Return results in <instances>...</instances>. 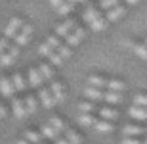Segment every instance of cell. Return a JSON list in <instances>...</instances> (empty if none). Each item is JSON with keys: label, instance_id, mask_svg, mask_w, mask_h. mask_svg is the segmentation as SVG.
<instances>
[{"label": "cell", "instance_id": "obj_47", "mask_svg": "<svg viewBox=\"0 0 147 144\" xmlns=\"http://www.w3.org/2000/svg\"><path fill=\"white\" fill-rule=\"evenodd\" d=\"M143 144H147V140H145V142H143Z\"/></svg>", "mask_w": 147, "mask_h": 144}, {"label": "cell", "instance_id": "obj_43", "mask_svg": "<svg viewBox=\"0 0 147 144\" xmlns=\"http://www.w3.org/2000/svg\"><path fill=\"white\" fill-rule=\"evenodd\" d=\"M17 144H31L29 140H25V139H21V140H17Z\"/></svg>", "mask_w": 147, "mask_h": 144}, {"label": "cell", "instance_id": "obj_6", "mask_svg": "<svg viewBox=\"0 0 147 144\" xmlns=\"http://www.w3.org/2000/svg\"><path fill=\"white\" fill-rule=\"evenodd\" d=\"M38 100H40V104L46 108V110H52L57 102L54 100V96H52V92L46 89H40V92H38Z\"/></svg>", "mask_w": 147, "mask_h": 144}, {"label": "cell", "instance_id": "obj_37", "mask_svg": "<svg viewBox=\"0 0 147 144\" xmlns=\"http://www.w3.org/2000/svg\"><path fill=\"white\" fill-rule=\"evenodd\" d=\"M46 42H48V44L52 46V48H54V50L57 48V46H59V44H61V42H59V37H57V35H52V37H50V39L46 40Z\"/></svg>", "mask_w": 147, "mask_h": 144}, {"label": "cell", "instance_id": "obj_35", "mask_svg": "<svg viewBox=\"0 0 147 144\" xmlns=\"http://www.w3.org/2000/svg\"><path fill=\"white\" fill-rule=\"evenodd\" d=\"M38 52H40V56H48V58H50V54L54 52V48H52V46H50L48 42H44V44H40Z\"/></svg>", "mask_w": 147, "mask_h": 144}, {"label": "cell", "instance_id": "obj_19", "mask_svg": "<svg viewBox=\"0 0 147 144\" xmlns=\"http://www.w3.org/2000/svg\"><path fill=\"white\" fill-rule=\"evenodd\" d=\"M40 134H42V139H50V140H55L57 139V131H55L54 127H50L48 123H44L42 127H40Z\"/></svg>", "mask_w": 147, "mask_h": 144}, {"label": "cell", "instance_id": "obj_4", "mask_svg": "<svg viewBox=\"0 0 147 144\" xmlns=\"http://www.w3.org/2000/svg\"><path fill=\"white\" fill-rule=\"evenodd\" d=\"M21 27H23V21L19 19V17H13L8 25H6V31H4V35H6V39H13L19 31H21Z\"/></svg>", "mask_w": 147, "mask_h": 144}, {"label": "cell", "instance_id": "obj_8", "mask_svg": "<svg viewBox=\"0 0 147 144\" xmlns=\"http://www.w3.org/2000/svg\"><path fill=\"white\" fill-rule=\"evenodd\" d=\"M99 117L105 119V121H117L119 119V111L115 110V108H109V106H103V108H99Z\"/></svg>", "mask_w": 147, "mask_h": 144}, {"label": "cell", "instance_id": "obj_9", "mask_svg": "<svg viewBox=\"0 0 147 144\" xmlns=\"http://www.w3.org/2000/svg\"><path fill=\"white\" fill-rule=\"evenodd\" d=\"M75 27H76V23L73 21V19H67V21H63V23H59V25H57L55 35H57V37H67V35L71 33Z\"/></svg>", "mask_w": 147, "mask_h": 144}, {"label": "cell", "instance_id": "obj_46", "mask_svg": "<svg viewBox=\"0 0 147 144\" xmlns=\"http://www.w3.org/2000/svg\"><path fill=\"white\" fill-rule=\"evenodd\" d=\"M145 134H147V129H145Z\"/></svg>", "mask_w": 147, "mask_h": 144}, {"label": "cell", "instance_id": "obj_44", "mask_svg": "<svg viewBox=\"0 0 147 144\" xmlns=\"http://www.w3.org/2000/svg\"><path fill=\"white\" fill-rule=\"evenodd\" d=\"M128 4H136V2H140V0H126Z\"/></svg>", "mask_w": 147, "mask_h": 144}, {"label": "cell", "instance_id": "obj_33", "mask_svg": "<svg viewBox=\"0 0 147 144\" xmlns=\"http://www.w3.org/2000/svg\"><path fill=\"white\" fill-rule=\"evenodd\" d=\"M73 6H75V4H71V2H63L59 8H55V12H57L59 16H67V14H71Z\"/></svg>", "mask_w": 147, "mask_h": 144}, {"label": "cell", "instance_id": "obj_31", "mask_svg": "<svg viewBox=\"0 0 147 144\" xmlns=\"http://www.w3.org/2000/svg\"><path fill=\"white\" fill-rule=\"evenodd\" d=\"M48 125H50V127H54L57 133H61V131H65V129H67L65 123H63V119H59V117H52V119L48 121Z\"/></svg>", "mask_w": 147, "mask_h": 144}, {"label": "cell", "instance_id": "obj_21", "mask_svg": "<svg viewBox=\"0 0 147 144\" xmlns=\"http://www.w3.org/2000/svg\"><path fill=\"white\" fill-rule=\"evenodd\" d=\"M65 140L69 144H80L82 142L80 134L76 133V131H73V129H65Z\"/></svg>", "mask_w": 147, "mask_h": 144}, {"label": "cell", "instance_id": "obj_45", "mask_svg": "<svg viewBox=\"0 0 147 144\" xmlns=\"http://www.w3.org/2000/svg\"><path fill=\"white\" fill-rule=\"evenodd\" d=\"M143 44H145V46H147V39H145V42H143Z\"/></svg>", "mask_w": 147, "mask_h": 144}, {"label": "cell", "instance_id": "obj_30", "mask_svg": "<svg viewBox=\"0 0 147 144\" xmlns=\"http://www.w3.org/2000/svg\"><path fill=\"white\" fill-rule=\"evenodd\" d=\"M90 27H92V31H103V29L107 27V19L99 16L98 19H94V21L90 23Z\"/></svg>", "mask_w": 147, "mask_h": 144}, {"label": "cell", "instance_id": "obj_29", "mask_svg": "<svg viewBox=\"0 0 147 144\" xmlns=\"http://www.w3.org/2000/svg\"><path fill=\"white\" fill-rule=\"evenodd\" d=\"M23 104H25V108H27V113H34L36 108H38L36 98H34V96H27V98L23 100Z\"/></svg>", "mask_w": 147, "mask_h": 144}, {"label": "cell", "instance_id": "obj_10", "mask_svg": "<svg viewBox=\"0 0 147 144\" xmlns=\"http://www.w3.org/2000/svg\"><path fill=\"white\" fill-rule=\"evenodd\" d=\"M50 92H52V96H54L55 102H63V100H65V87H63L61 83H52Z\"/></svg>", "mask_w": 147, "mask_h": 144}, {"label": "cell", "instance_id": "obj_26", "mask_svg": "<svg viewBox=\"0 0 147 144\" xmlns=\"http://www.w3.org/2000/svg\"><path fill=\"white\" fill-rule=\"evenodd\" d=\"M78 111H80V113H94V111H96V104L90 102V100H84V102L78 104Z\"/></svg>", "mask_w": 147, "mask_h": 144}, {"label": "cell", "instance_id": "obj_18", "mask_svg": "<svg viewBox=\"0 0 147 144\" xmlns=\"http://www.w3.org/2000/svg\"><path fill=\"white\" fill-rule=\"evenodd\" d=\"M10 81H11V85H13V89H16L17 92H21V90L27 89V83H25V79H23L21 73H13V77H11Z\"/></svg>", "mask_w": 147, "mask_h": 144}, {"label": "cell", "instance_id": "obj_41", "mask_svg": "<svg viewBox=\"0 0 147 144\" xmlns=\"http://www.w3.org/2000/svg\"><path fill=\"white\" fill-rule=\"evenodd\" d=\"M55 144H69L65 139H55Z\"/></svg>", "mask_w": 147, "mask_h": 144}, {"label": "cell", "instance_id": "obj_34", "mask_svg": "<svg viewBox=\"0 0 147 144\" xmlns=\"http://www.w3.org/2000/svg\"><path fill=\"white\" fill-rule=\"evenodd\" d=\"M134 106H138V108H147V96H143V94L134 96Z\"/></svg>", "mask_w": 147, "mask_h": 144}, {"label": "cell", "instance_id": "obj_39", "mask_svg": "<svg viewBox=\"0 0 147 144\" xmlns=\"http://www.w3.org/2000/svg\"><path fill=\"white\" fill-rule=\"evenodd\" d=\"M122 144H142V142H140L136 136H124V139H122Z\"/></svg>", "mask_w": 147, "mask_h": 144}, {"label": "cell", "instance_id": "obj_40", "mask_svg": "<svg viewBox=\"0 0 147 144\" xmlns=\"http://www.w3.org/2000/svg\"><path fill=\"white\" fill-rule=\"evenodd\" d=\"M65 0H50V4H52V8H59L61 4H63Z\"/></svg>", "mask_w": 147, "mask_h": 144}, {"label": "cell", "instance_id": "obj_15", "mask_svg": "<svg viewBox=\"0 0 147 144\" xmlns=\"http://www.w3.org/2000/svg\"><path fill=\"white\" fill-rule=\"evenodd\" d=\"M122 134L124 136H140V134H145V129H142L140 125H124L122 127Z\"/></svg>", "mask_w": 147, "mask_h": 144}, {"label": "cell", "instance_id": "obj_13", "mask_svg": "<svg viewBox=\"0 0 147 144\" xmlns=\"http://www.w3.org/2000/svg\"><path fill=\"white\" fill-rule=\"evenodd\" d=\"M84 96H86L90 102L103 100V92H101V89H96V87H86V89H84Z\"/></svg>", "mask_w": 147, "mask_h": 144}, {"label": "cell", "instance_id": "obj_11", "mask_svg": "<svg viewBox=\"0 0 147 144\" xmlns=\"http://www.w3.org/2000/svg\"><path fill=\"white\" fill-rule=\"evenodd\" d=\"M128 115L136 121H147V108H138V106H132L128 110Z\"/></svg>", "mask_w": 147, "mask_h": 144}, {"label": "cell", "instance_id": "obj_20", "mask_svg": "<svg viewBox=\"0 0 147 144\" xmlns=\"http://www.w3.org/2000/svg\"><path fill=\"white\" fill-rule=\"evenodd\" d=\"M88 85L90 87H96V89H105L107 87V79L98 77V75H90L88 77Z\"/></svg>", "mask_w": 147, "mask_h": 144}, {"label": "cell", "instance_id": "obj_5", "mask_svg": "<svg viewBox=\"0 0 147 144\" xmlns=\"http://www.w3.org/2000/svg\"><path fill=\"white\" fill-rule=\"evenodd\" d=\"M84 35H86V33H84V29L75 27L71 33L65 37V39H67V46H76V44H80L82 39H84Z\"/></svg>", "mask_w": 147, "mask_h": 144}, {"label": "cell", "instance_id": "obj_22", "mask_svg": "<svg viewBox=\"0 0 147 144\" xmlns=\"http://www.w3.org/2000/svg\"><path fill=\"white\" fill-rule=\"evenodd\" d=\"M105 89L111 90V92H122V90L126 89V85L117 81V79H111V81H107V87H105Z\"/></svg>", "mask_w": 147, "mask_h": 144}, {"label": "cell", "instance_id": "obj_12", "mask_svg": "<svg viewBox=\"0 0 147 144\" xmlns=\"http://www.w3.org/2000/svg\"><path fill=\"white\" fill-rule=\"evenodd\" d=\"M126 14V8H122L120 4H117L115 8H111V10H107V21H117V19H120V17Z\"/></svg>", "mask_w": 147, "mask_h": 144}, {"label": "cell", "instance_id": "obj_42", "mask_svg": "<svg viewBox=\"0 0 147 144\" xmlns=\"http://www.w3.org/2000/svg\"><path fill=\"white\" fill-rule=\"evenodd\" d=\"M0 117H6V110H4V106L0 104Z\"/></svg>", "mask_w": 147, "mask_h": 144}, {"label": "cell", "instance_id": "obj_28", "mask_svg": "<svg viewBox=\"0 0 147 144\" xmlns=\"http://www.w3.org/2000/svg\"><path fill=\"white\" fill-rule=\"evenodd\" d=\"M38 73H40V77H42L44 81H50V79L54 77V71H52V66H46V63H42V66L38 67Z\"/></svg>", "mask_w": 147, "mask_h": 144}, {"label": "cell", "instance_id": "obj_38", "mask_svg": "<svg viewBox=\"0 0 147 144\" xmlns=\"http://www.w3.org/2000/svg\"><path fill=\"white\" fill-rule=\"evenodd\" d=\"M8 46H10V42H8V39H6V37H4V39H0V56L8 50Z\"/></svg>", "mask_w": 147, "mask_h": 144}, {"label": "cell", "instance_id": "obj_17", "mask_svg": "<svg viewBox=\"0 0 147 144\" xmlns=\"http://www.w3.org/2000/svg\"><path fill=\"white\" fill-rule=\"evenodd\" d=\"M27 79H29V85H31V87H34V89H38V87L42 85V81H44V79L40 77V73H38V69H29V73H27Z\"/></svg>", "mask_w": 147, "mask_h": 144}, {"label": "cell", "instance_id": "obj_3", "mask_svg": "<svg viewBox=\"0 0 147 144\" xmlns=\"http://www.w3.org/2000/svg\"><path fill=\"white\" fill-rule=\"evenodd\" d=\"M31 35H33V27L23 23L21 31H19L16 37H13V39H16V46H25V44L29 42V37H31Z\"/></svg>", "mask_w": 147, "mask_h": 144}, {"label": "cell", "instance_id": "obj_2", "mask_svg": "<svg viewBox=\"0 0 147 144\" xmlns=\"http://www.w3.org/2000/svg\"><path fill=\"white\" fill-rule=\"evenodd\" d=\"M17 56H19V46H8V50L0 56V66H4V67L11 66L17 60Z\"/></svg>", "mask_w": 147, "mask_h": 144}, {"label": "cell", "instance_id": "obj_14", "mask_svg": "<svg viewBox=\"0 0 147 144\" xmlns=\"http://www.w3.org/2000/svg\"><path fill=\"white\" fill-rule=\"evenodd\" d=\"M0 92H2V94H4L6 98H11V96H13L16 89H13V85H11L10 79H6V77L0 79Z\"/></svg>", "mask_w": 147, "mask_h": 144}, {"label": "cell", "instance_id": "obj_16", "mask_svg": "<svg viewBox=\"0 0 147 144\" xmlns=\"http://www.w3.org/2000/svg\"><path fill=\"white\" fill-rule=\"evenodd\" d=\"M94 129L98 131V133H113V123L111 121H105V119H96L94 123Z\"/></svg>", "mask_w": 147, "mask_h": 144}, {"label": "cell", "instance_id": "obj_25", "mask_svg": "<svg viewBox=\"0 0 147 144\" xmlns=\"http://www.w3.org/2000/svg\"><path fill=\"white\" fill-rule=\"evenodd\" d=\"M78 123H80L82 127H92L94 123H96V117L92 113H80L78 115Z\"/></svg>", "mask_w": 147, "mask_h": 144}, {"label": "cell", "instance_id": "obj_23", "mask_svg": "<svg viewBox=\"0 0 147 144\" xmlns=\"http://www.w3.org/2000/svg\"><path fill=\"white\" fill-rule=\"evenodd\" d=\"M120 92H111V90H107V92H103V100L107 102V104H120Z\"/></svg>", "mask_w": 147, "mask_h": 144}, {"label": "cell", "instance_id": "obj_7", "mask_svg": "<svg viewBox=\"0 0 147 144\" xmlns=\"http://www.w3.org/2000/svg\"><path fill=\"white\" fill-rule=\"evenodd\" d=\"M11 111H13V115H16L17 119H25V117L29 115L23 100H13V102H11Z\"/></svg>", "mask_w": 147, "mask_h": 144}, {"label": "cell", "instance_id": "obj_1", "mask_svg": "<svg viewBox=\"0 0 147 144\" xmlns=\"http://www.w3.org/2000/svg\"><path fill=\"white\" fill-rule=\"evenodd\" d=\"M69 56H71V46L59 44L52 54H50V61H52L54 66H61L65 60H69Z\"/></svg>", "mask_w": 147, "mask_h": 144}, {"label": "cell", "instance_id": "obj_27", "mask_svg": "<svg viewBox=\"0 0 147 144\" xmlns=\"http://www.w3.org/2000/svg\"><path fill=\"white\" fill-rule=\"evenodd\" d=\"M25 140H29L31 144H40L42 142V134L36 131H25Z\"/></svg>", "mask_w": 147, "mask_h": 144}, {"label": "cell", "instance_id": "obj_36", "mask_svg": "<svg viewBox=\"0 0 147 144\" xmlns=\"http://www.w3.org/2000/svg\"><path fill=\"white\" fill-rule=\"evenodd\" d=\"M117 4H119V0H101V2H99V6H101L103 10H111V8H115Z\"/></svg>", "mask_w": 147, "mask_h": 144}, {"label": "cell", "instance_id": "obj_24", "mask_svg": "<svg viewBox=\"0 0 147 144\" xmlns=\"http://www.w3.org/2000/svg\"><path fill=\"white\" fill-rule=\"evenodd\" d=\"M99 17V10H96V8H86V10H84V21L88 23V25H90V23L94 21V19H98Z\"/></svg>", "mask_w": 147, "mask_h": 144}, {"label": "cell", "instance_id": "obj_32", "mask_svg": "<svg viewBox=\"0 0 147 144\" xmlns=\"http://www.w3.org/2000/svg\"><path fill=\"white\" fill-rule=\"evenodd\" d=\"M134 52L138 54V58L143 61H147V46L145 44H136L134 46Z\"/></svg>", "mask_w": 147, "mask_h": 144}]
</instances>
